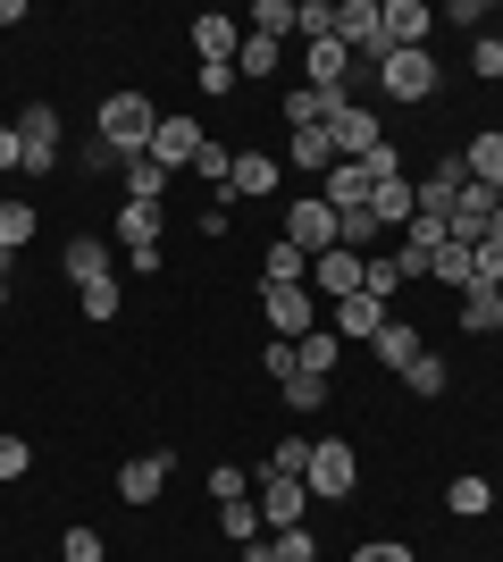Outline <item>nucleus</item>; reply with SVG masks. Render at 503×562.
Here are the masks:
<instances>
[{
    "label": "nucleus",
    "mask_w": 503,
    "mask_h": 562,
    "mask_svg": "<svg viewBox=\"0 0 503 562\" xmlns=\"http://www.w3.org/2000/svg\"><path fill=\"white\" fill-rule=\"evenodd\" d=\"M151 126H160V110H151L144 93H110V101H101V143H110L118 160H144Z\"/></svg>",
    "instance_id": "1"
},
{
    "label": "nucleus",
    "mask_w": 503,
    "mask_h": 562,
    "mask_svg": "<svg viewBox=\"0 0 503 562\" xmlns=\"http://www.w3.org/2000/svg\"><path fill=\"white\" fill-rule=\"evenodd\" d=\"M302 487H311L319 504H344V495L361 487V453L344 446V437H319L311 462H302Z\"/></svg>",
    "instance_id": "2"
},
{
    "label": "nucleus",
    "mask_w": 503,
    "mask_h": 562,
    "mask_svg": "<svg viewBox=\"0 0 503 562\" xmlns=\"http://www.w3.org/2000/svg\"><path fill=\"white\" fill-rule=\"evenodd\" d=\"M286 244H294L302 260H319V252H335V244H344V218L311 193V202H294V211H286Z\"/></svg>",
    "instance_id": "3"
},
{
    "label": "nucleus",
    "mask_w": 503,
    "mask_h": 562,
    "mask_svg": "<svg viewBox=\"0 0 503 562\" xmlns=\"http://www.w3.org/2000/svg\"><path fill=\"white\" fill-rule=\"evenodd\" d=\"M261 311H268V336H286V345H302V336L319 328L311 285H268V294H261Z\"/></svg>",
    "instance_id": "4"
},
{
    "label": "nucleus",
    "mask_w": 503,
    "mask_h": 562,
    "mask_svg": "<svg viewBox=\"0 0 503 562\" xmlns=\"http://www.w3.org/2000/svg\"><path fill=\"white\" fill-rule=\"evenodd\" d=\"M252 504H261L268 529H302V513H311V487H302L294 470H261V495H252Z\"/></svg>",
    "instance_id": "5"
},
{
    "label": "nucleus",
    "mask_w": 503,
    "mask_h": 562,
    "mask_svg": "<svg viewBox=\"0 0 503 562\" xmlns=\"http://www.w3.org/2000/svg\"><path fill=\"white\" fill-rule=\"evenodd\" d=\"M328 143H335V160H369V151H378L386 135H378V117H369L353 93H344V101L328 110Z\"/></svg>",
    "instance_id": "6"
},
{
    "label": "nucleus",
    "mask_w": 503,
    "mask_h": 562,
    "mask_svg": "<svg viewBox=\"0 0 503 562\" xmlns=\"http://www.w3.org/2000/svg\"><path fill=\"white\" fill-rule=\"evenodd\" d=\"M335 43L353 59H386V25H378V0H335Z\"/></svg>",
    "instance_id": "7"
},
{
    "label": "nucleus",
    "mask_w": 503,
    "mask_h": 562,
    "mask_svg": "<svg viewBox=\"0 0 503 562\" xmlns=\"http://www.w3.org/2000/svg\"><path fill=\"white\" fill-rule=\"evenodd\" d=\"M378 76H386V101H428L436 93V59L428 50H386Z\"/></svg>",
    "instance_id": "8"
},
{
    "label": "nucleus",
    "mask_w": 503,
    "mask_h": 562,
    "mask_svg": "<svg viewBox=\"0 0 503 562\" xmlns=\"http://www.w3.org/2000/svg\"><path fill=\"white\" fill-rule=\"evenodd\" d=\"M378 25H386V50H428L436 9L428 0H378Z\"/></svg>",
    "instance_id": "9"
},
{
    "label": "nucleus",
    "mask_w": 503,
    "mask_h": 562,
    "mask_svg": "<svg viewBox=\"0 0 503 562\" xmlns=\"http://www.w3.org/2000/svg\"><path fill=\"white\" fill-rule=\"evenodd\" d=\"M18 143H25V168H34V177H50V160H59V110H50V101H25Z\"/></svg>",
    "instance_id": "10"
},
{
    "label": "nucleus",
    "mask_w": 503,
    "mask_h": 562,
    "mask_svg": "<svg viewBox=\"0 0 503 562\" xmlns=\"http://www.w3.org/2000/svg\"><path fill=\"white\" fill-rule=\"evenodd\" d=\"M202 143H210V135H202L193 117H160V126H151V151H144V160H160L168 177H176V168L202 160Z\"/></svg>",
    "instance_id": "11"
},
{
    "label": "nucleus",
    "mask_w": 503,
    "mask_h": 562,
    "mask_svg": "<svg viewBox=\"0 0 503 562\" xmlns=\"http://www.w3.org/2000/svg\"><path fill=\"white\" fill-rule=\"evenodd\" d=\"M302 76H311V93H344V76H353V50L335 43V34H319V43H302Z\"/></svg>",
    "instance_id": "12"
},
{
    "label": "nucleus",
    "mask_w": 503,
    "mask_h": 562,
    "mask_svg": "<svg viewBox=\"0 0 503 562\" xmlns=\"http://www.w3.org/2000/svg\"><path fill=\"white\" fill-rule=\"evenodd\" d=\"M193 50H202V68H236V50H243V25L236 18H193Z\"/></svg>",
    "instance_id": "13"
},
{
    "label": "nucleus",
    "mask_w": 503,
    "mask_h": 562,
    "mask_svg": "<svg viewBox=\"0 0 503 562\" xmlns=\"http://www.w3.org/2000/svg\"><path fill=\"white\" fill-rule=\"evenodd\" d=\"M378 328H386L378 294H344V303H335V336H344V345H378Z\"/></svg>",
    "instance_id": "14"
},
{
    "label": "nucleus",
    "mask_w": 503,
    "mask_h": 562,
    "mask_svg": "<svg viewBox=\"0 0 503 562\" xmlns=\"http://www.w3.org/2000/svg\"><path fill=\"white\" fill-rule=\"evenodd\" d=\"M160 487H168V453H135L118 470V504H160Z\"/></svg>",
    "instance_id": "15"
},
{
    "label": "nucleus",
    "mask_w": 503,
    "mask_h": 562,
    "mask_svg": "<svg viewBox=\"0 0 503 562\" xmlns=\"http://www.w3.org/2000/svg\"><path fill=\"white\" fill-rule=\"evenodd\" d=\"M118 244H126V260L160 252V202H126L118 211Z\"/></svg>",
    "instance_id": "16"
},
{
    "label": "nucleus",
    "mask_w": 503,
    "mask_h": 562,
    "mask_svg": "<svg viewBox=\"0 0 503 562\" xmlns=\"http://www.w3.org/2000/svg\"><path fill=\"white\" fill-rule=\"evenodd\" d=\"M286 168H302V177H328V168H335V143H328V126H294V143H286Z\"/></svg>",
    "instance_id": "17"
},
{
    "label": "nucleus",
    "mask_w": 503,
    "mask_h": 562,
    "mask_svg": "<svg viewBox=\"0 0 503 562\" xmlns=\"http://www.w3.org/2000/svg\"><path fill=\"white\" fill-rule=\"evenodd\" d=\"M369 211H378L386 227H411V211H420V186H411V177H378V193H369Z\"/></svg>",
    "instance_id": "18"
},
{
    "label": "nucleus",
    "mask_w": 503,
    "mask_h": 562,
    "mask_svg": "<svg viewBox=\"0 0 503 562\" xmlns=\"http://www.w3.org/2000/svg\"><path fill=\"white\" fill-rule=\"evenodd\" d=\"M277 168H286V160H268V151H236L227 193H252V202H261V193H277Z\"/></svg>",
    "instance_id": "19"
},
{
    "label": "nucleus",
    "mask_w": 503,
    "mask_h": 562,
    "mask_svg": "<svg viewBox=\"0 0 503 562\" xmlns=\"http://www.w3.org/2000/svg\"><path fill=\"white\" fill-rule=\"evenodd\" d=\"M319 294H335V303H344V294H361V252H344V244H335V252H319Z\"/></svg>",
    "instance_id": "20"
},
{
    "label": "nucleus",
    "mask_w": 503,
    "mask_h": 562,
    "mask_svg": "<svg viewBox=\"0 0 503 562\" xmlns=\"http://www.w3.org/2000/svg\"><path fill=\"white\" fill-rule=\"evenodd\" d=\"M420 352H428V345H420V328H411V319H386V328H378V361H386V370H411Z\"/></svg>",
    "instance_id": "21"
},
{
    "label": "nucleus",
    "mask_w": 503,
    "mask_h": 562,
    "mask_svg": "<svg viewBox=\"0 0 503 562\" xmlns=\"http://www.w3.org/2000/svg\"><path fill=\"white\" fill-rule=\"evenodd\" d=\"M495 285H503V235L487 227L479 244H470V294H495Z\"/></svg>",
    "instance_id": "22"
},
{
    "label": "nucleus",
    "mask_w": 503,
    "mask_h": 562,
    "mask_svg": "<svg viewBox=\"0 0 503 562\" xmlns=\"http://www.w3.org/2000/svg\"><path fill=\"white\" fill-rule=\"evenodd\" d=\"M461 168H470L479 186H495V193H503V126H487V135L461 151Z\"/></svg>",
    "instance_id": "23"
},
{
    "label": "nucleus",
    "mask_w": 503,
    "mask_h": 562,
    "mask_svg": "<svg viewBox=\"0 0 503 562\" xmlns=\"http://www.w3.org/2000/svg\"><path fill=\"white\" fill-rule=\"evenodd\" d=\"M428 278L445 285V294H470V244H454V235H445V244H436V260H428Z\"/></svg>",
    "instance_id": "24"
},
{
    "label": "nucleus",
    "mask_w": 503,
    "mask_h": 562,
    "mask_svg": "<svg viewBox=\"0 0 503 562\" xmlns=\"http://www.w3.org/2000/svg\"><path fill=\"white\" fill-rule=\"evenodd\" d=\"M277 59H286V43H268V34H243L236 76H243V85H261V76H277Z\"/></svg>",
    "instance_id": "25"
},
{
    "label": "nucleus",
    "mask_w": 503,
    "mask_h": 562,
    "mask_svg": "<svg viewBox=\"0 0 503 562\" xmlns=\"http://www.w3.org/2000/svg\"><path fill=\"white\" fill-rule=\"evenodd\" d=\"M68 278H76V285L110 278V244H101V235H76V244H68Z\"/></svg>",
    "instance_id": "26"
},
{
    "label": "nucleus",
    "mask_w": 503,
    "mask_h": 562,
    "mask_svg": "<svg viewBox=\"0 0 503 562\" xmlns=\"http://www.w3.org/2000/svg\"><path fill=\"white\" fill-rule=\"evenodd\" d=\"M294 361H302V370H319V378H328L335 361H344V336H335V328H311V336H302V345H294Z\"/></svg>",
    "instance_id": "27"
},
{
    "label": "nucleus",
    "mask_w": 503,
    "mask_h": 562,
    "mask_svg": "<svg viewBox=\"0 0 503 562\" xmlns=\"http://www.w3.org/2000/svg\"><path fill=\"white\" fill-rule=\"evenodd\" d=\"M25 244H34V202H0V252L18 260Z\"/></svg>",
    "instance_id": "28"
},
{
    "label": "nucleus",
    "mask_w": 503,
    "mask_h": 562,
    "mask_svg": "<svg viewBox=\"0 0 503 562\" xmlns=\"http://www.w3.org/2000/svg\"><path fill=\"white\" fill-rule=\"evenodd\" d=\"M118 177H126V202H160V193H168V168L160 160H126Z\"/></svg>",
    "instance_id": "29"
},
{
    "label": "nucleus",
    "mask_w": 503,
    "mask_h": 562,
    "mask_svg": "<svg viewBox=\"0 0 503 562\" xmlns=\"http://www.w3.org/2000/svg\"><path fill=\"white\" fill-rule=\"evenodd\" d=\"M218 529H227L236 546H252V538H261V504H252V495H236V504H218Z\"/></svg>",
    "instance_id": "30"
},
{
    "label": "nucleus",
    "mask_w": 503,
    "mask_h": 562,
    "mask_svg": "<svg viewBox=\"0 0 503 562\" xmlns=\"http://www.w3.org/2000/svg\"><path fill=\"white\" fill-rule=\"evenodd\" d=\"M445 378H454V370H445L436 352H420V361H411V370H403V386H411V395H420V403H436V395H445Z\"/></svg>",
    "instance_id": "31"
},
{
    "label": "nucleus",
    "mask_w": 503,
    "mask_h": 562,
    "mask_svg": "<svg viewBox=\"0 0 503 562\" xmlns=\"http://www.w3.org/2000/svg\"><path fill=\"white\" fill-rule=\"evenodd\" d=\"M445 504H454V513H461V520H479V513H487V504H495V487H487V479H470V470H461L454 487H445Z\"/></svg>",
    "instance_id": "32"
},
{
    "label": "nucleus",
    "mask_w": 503,
    "mask_h": 562,
    "mask_svg": "<svg viewBox=\"0 0 503 562\" xmlns=\"http://www.w3.org/2000/svg\"><path fill=\"white\" fill-rule=\"evenodd\" d=\"M378 235H386V218L369 211V202H361V211H344V252H361V260H369V244H378Z\"/></svg>",
    "instance_id": "33"
},
{
    "label": "nucleus",
    "mask_w": 503,
    "mask_h": 562,
    "mask_svg": "<svg viewBox=\"0 0 503 562\" xmlns=\"http://www.w3.org/2000/svg\"><path fill=\"white\" fill-rule=\"evenodd\" d=\"M76 303H84V319H118V269L93 285H76Z\"/></svg>",
    "instance_id": "34"
},
{
    "label": "nucleus",
    "mask_w": 503,
    "mask_h": 562,
    "mask_svg": "<svg viewBox=\"0 0 503 562\" xmlns=\"http://www.w3.org/2000/svg\"><path fill=\"white\" fill-rule=\"evenodd\" d=\"M302 278H311V260H302L286 235H277V244H268V285H302Z\"/></svg>",
    "instance_id": "35"
},
{
    "label": "nucleus",
    "mask_w": 503,
    "mask_h": 562,
    "mask_svg": "<svg viewBox=\"0 0 503 562\" xmlns=\"http://www.w3.org/2000/svg\"><path fill=\"white\" fill-rule=\"evenodd\" d=\"M395 285H403V269H395V252H369V260H361V294H378V303H386Z\"/></svg>",
    "instance_id": "36"
},
{
    "label": "nucleus",
    "mask_w": 503,
    "mask_h": 562,
    "mask_svg": "<svg viewBox=\"0 0 503 562\" xmlns=\"http://www.w3.org/2000/svg\"><path fill=\"white\" fill-rule=\"evenodd\" d=\"M319 403H328V378H319V370H294L286 378V412H319Z\"/></svg>",
    "instance_id": "37"
},
{
    "label": "nucleus",
    "mask_w": 503,
    "mask_h": 562,
    "mask_svg": "<svg viewBox=\"0 0 503 562\" xmlns=\"http://www.w3.org/2000/svg\"><path fill=\"white\" fill-rule=\"evenodd\" d=\"M252 34L286 43V34H294V0H261V9H252Z\"/></svg>",
    "instance_id": "38"
},
{
    "label": "nucleus",
    "mask_w": 503,
    "mask_h": 562,
    "mask_svg": "<svg viewBox=\"0 0 503 562\" xmlns=\"http://www.w3.org/2000/svg\"><path fill=\"white\" fill-rule=\"evenodd\" d=\"M461 336H495V294H461Z\"/></svg>",
    "instance_id": "39"
},
{
    "label": "nucleus",
    "mask_w": 503,
    "mask_h": 562,
    "mask_svg": "<svg viewBox=\"0 0 503 562\" xmlns=\"http://www.w3.org/2000/svg\"><path fill=\"white\" fill-rule=\"evenodd\" d=\"M268 546H277V562H319V538H311V529H277Z\"/></svg>",
    "instance_id": "40"
},
{
    "label": "nucleus",
    "mask_w": 503,
    "mask_h": 562,
    "mask_svg": "<svg viewBox=\"0 0 503 562\" xmlns=\"http://www.w3.org/2000/svg\"><path fill=\"white\" fill-rule=\"evenodd\" d=\"M25 462H34V446H25L18 428H0V479H25Z\"/></svg>",
    "instance_id": "41"
},
{
    "label": "nucleus",
    "mask_w": 503,
    "mask_h": 562,
    "mask_svg": "<svg viewBox=\"0 0 503 562\" xmlns=\"http://www.w3.org/2000/svg\"><path fill=\"white\" fill-rule=\"evenodd\" d=\"M261 370L277 378V386H286V378L302 370V361H294V345H286V336H268V345H261Z\"/></svg>",
    "instance_id": "42"
},
{
    "label": "nucleus",
    "mask_w": 503,
    "mask_h": 562,
    "mask_svg": "<svg viewBox=\"0 0 503 562\" xmlns=\"http://www.w3.org/2000/svg\"><path fill=\"white\" fill-rule=\"evenodd\" d=\"M59 562H101V529H68V538H59Z\"/></svg>",
    "instance_id": "43"
},
{
    "label": "nucleus",
    "mask_w": 503,
    "mask_h": 562,
    "mask_svg": "<svg viewBox=\"0 0 503 562\" xmlns=\"http://www.w3.org/2000/svg\"><path fill=\"white\" fill-rule=\"evenodd\" d=\"M193 177H210V186H227V177H236V151H218V143H202V160H193Z\"/></svg>",
    "instance_id": "44"
},
{
    "label": "nucleus",
    "mask_w": 503,
    "mask_h": 562,
    "mask_svg": "<svg viewBox=\"0 0 503 562\" xmlns=\"http://www.w3.org/2000/svg\"><path fill=\"white\" fill-rule=\"evenodd\" d=\"M302 462H311V437H277V453H268V470H294V479H302Z\"/></svg>",
    "instance_id": "45"
},
{
    "label": "nucleus",
    "mask_w": 503,
    "mask_h": 562,
    "mask_svg": "<svg viewBox=\"0 0 503 562\" xmlns=\"http://www.w3.org/2000/svg\"><path fill=\"white\" fill-rule=\"evenodd\" d=\"M470 68H479V76H487V85H503V34H487V43H479V50H470Z\"/></svg>",
    "instance_id": "46"
},
{
    "label": "nucleus",
    "mask_w": 503,
    "mask_h": 562,
    "mask_svg": "<svg viewBox=\"0 0 503 562\" xmlns=\"http://www.w3.org/2000/svg\"><path fill=\"white\" fill-rule=\"evenodd\" d=\"M76 168H93V177H110V168H126V160H118V151H110V143L93 135V143H84V151H76Z\"/></svg>",
    "instance_id": "47"
},
{
    "label": "nucleus",
    "mask_w": 503,
    "mask_h": 562,
    "mask_svg": "<svg viewBox=\"0 0 503 562\" xmlns=\"http://www.w3.org/2000/svg\"><path fill=\"white\" fill-rule=\"evenodd\" d=\"M210 495H218V504H236V495H252V487H243L236 462H218V470H210Z\"/></svg>",
    "instance_id": "48"
},
{
    "label": "nucleus",
    "mask_w": 503,
    "mask_h": 562,
    "mask_svg": "<svg viewBox=\"0 0 503 562\" xmlns=\"http://www.w3.org/2000/svg\"><path fill=\"white\" fill-rule=\"evenodd\" d=\"M193 85H202V93H218V101H227V93H236V85H243V76H236V68H202V76H193Z\"/></svg>",
    "instance_id": "49"
},
{
    "label": "nucleus",
    "mask_w": 503,
    "mask_h": 562,
    "mask_svg": "<svg viewBox=\"0 0 503 562\" xmlns=\"http://www.w3.org/2000/svg\"><path fill=\"white\" fill-rule=\"evenodd\" d=\"M353 562H411V546H386V538H378V546H361Z\"/></svg>",
    "instance_id": "50"
},
{
    "label": "nucleus",
    "mask_w": 503,
    "mask_h": 562,
    "mask_svg": "<svg viewBox=\"0 0 503 562\" xmlns=\"http://www.w3.org/2000/svg\"><path fill=\"white\" fill-rule=\"evenodd\" d=\"M0 168H25V143H18V126H0Z\"/></svg>",
    "instance_id": "51"
},
{
    "label": "nucleus",
    "mask_w": 503,
    "mask_h": 562,
    "mask_svg": "<svg viewBox=\"0 0 503 562\" xmlns=\"http://www.w3.org/2000/svg\"><path fill=\"white\" fill-rule=\"evenodd\" d=\"M243 562H277V546H268V538H252V546H243Z\"/></svg>",
    "instance_id": "52"
},
{
    "label": "nucleus",
    "mask_w": 503,
    "mask_h": 562,
    "mask_svg": "<svg viewBox=\"0 0 503 562\" xmlns=\"http://www.w3.org/2000/svg\"><path fill=\"white\" fill-rule=\"evenodd\" d=\"M0 25H25V0H0Z\"/></svg>",
    "instance_id": "53"
},
{
    "label": "nucleus",
    "mask_w": 503,
    "mask_h": 562,
    "mask_svg": "<svg viewBox=\"0 0 503 562\" xmlns=\"http://www.w3.org/2000/svg\"><path fill=\"white\" fill-rule=\"evenodd\" d=\"M0 311H9V260H0Z\"/></svg>",
    "instance_id": "54"
},
{
    "label": "nucleus",
    "mask_w": 503,
    "mask_h": 562,
    "mask_svg": "<svg viewBox=\"0 0 503 562\" xmlns=\"http://www.w3.org/2000/svg\"><path fill=\"white\" fill-rule=\"evenodd\" d=\"M495 328H503V285H495Z\"/></svg>",
    "instance_id": "55"
},
{
    "label": "nucleus",
    "mask_w": 503,
    "mask_h": 562,
    "mask_svg": "<svg viewBox=\"0 0 503 562\" xmlns=\"http://www.w3.org/2000/svg\"><path fill=\"white\" fill-rule=\"evenodd\" d=\"M495 235H503V211H495Z\"/></svg>",
    "instance_id": "56"
}]
</instances>
